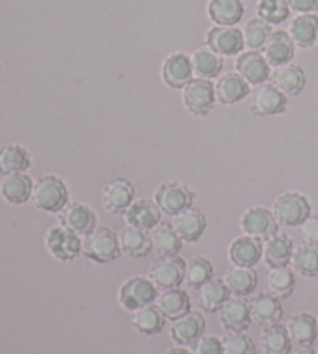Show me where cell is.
I'll list each match as a JSON object with an SVG mask.
<instances>
[{"mask_svg": "<svg viewBox=\"0 0 318 354\" xmlns=\"http://www.w3.org/2000/svg\"><path fill=\"white\" fill-rule=\"evenodd\" d=\"M50 255L59 261H73L82 254V238L64 225H55L46 233Z\"/></svg>", "mask_w": 318, "mask_h": 354, "instance_id": "9", "label": "cell"}, {"mask_svg": "<svg viewBox=\"0 0 318 354\" xmlns=\"http://www.w3.org/2000/svg\"><path fill=\"white\" fill-rule=\"evenodd\" d=\"M278 225L272 210L265 207H252L241 218V230L244 235L259 241H265L267 238L278 233Z\"/></svg>", "mask_w": 318, "mask_h": 354, "instance_id": "11", "label": "cell"}, {"mask_svg": "<svg viewBox=\"0 0 318 354\" xmlns=\"http://www.w3.org/2000/svg\"><path fill=\"white\" fill-rule=\"evenodd\" d=\"M205 46L213 52L221 55L222 58H232L244 52L245 44L243 30L238 27H221L214 25L205 35Z\"/></svg>", "mask_w": 318, "mask_h": 354, "instance_id": "10", "label": "cell"}, {"mask_svg": "<svg viewBox=\"0 0 318 354\" xmlns=\"http://www.w3.org/2000/svg\"><path fill=\"white\" fill-rule=\"evenodd\" d=\"M224 354H256V345L250 336L243 333H227L222 337Z\"/></svg>", "mask_w": 318, "mask_h": 354, "instance_id": "44", "label": "cell"}, {"mask_svg": "<svg viewBox=\"0 0 318 354\" xmlns=\"http://www.w3.org/2000/svg\"><path fill=\"white\" fill-rule=\"evenodd\" d=\"M33 187L35 183L27 174L17 173L5 176L2 185H0V192H2L5 201H8L10 204L21 205L31 199Z\"/></svg>", "mask_w": 318, "mask_h": 354, "instance_id": "36", "label": "cell"}, {"mask_svg": "<svg viewBox=\"0 0 318 354\" xmlns=\"http://www.w3.org/2000/svg\"><path fill=\"white\" fill-rule=\"evenodd\" d=\"M160 75L165 86L169 88H176V91H182L183 87L194 80L191 56L183 52H176L169 55L163 61Z\"/></svg>", "mask_w": 318, "mask_h": 354, "instance_id": "12", "label": "cell"}, {"mask_svg": "<svg viewBox=\"0 0 318 354\" xmlns=\"http://www.w3.org/2000/svg\"><path fill=\"white\" fill-rule=\"evenodd\" d=\"M205 319L200 313L189 311L182 317L173 320L169 336L179 346H193L205 334Z\"/></svg>", "mask_w": 318, "mask_h": 354, "instance_id": "16", "label": "cell"}, {"mask_svg": "<svg viewBox=\"0 0 318 354\" xmlns=\"http://www.w3.org/2000/svg\"><path fill=\"white\" fill-rule=\"evenodd\" d=\"M173 227L183 243H196L207 229V218L200 210L191 207L174 216Z\"/></svg>", "mask_w": 318, "mask_h": 354, "instance_id": "27", "label": "cell"}, {"mask_svg": "<svg viewBox=\"0 0 318 354\" xmlns=\"http://www.w3.org/2000/svg\"><path fill=\"white\" fill-rule=\"evenodd\" d=\"M288 33L297 48H310L318 42V16L315 12L298 15L292 19Z\"/></svg>", "mask_w": 318, "mask_h": 354, "instance_id": "29", "label": "cell"}, {"mask_svg": "<svg viewBox=\"0 0 318 354\" xmlns=\"http://www.w3.org/2000/svg\"><path fill=\"white\" fill-rule=\"evenodd\" d=\"M214 269L209 260L203 257H193L187 261L185 269V286L191 289H199L202 284H205L213 278Z\"/></svg>", "mask_w": 318, "mask_h": 354, "instance_id": "41", "label": "cell"}, {"mask_svg": "<svg viewBox=\"0 0 318 354\" xmlns=\"http://www.w3.org/2000/svg\"><path fill=\"white\" fill-rule=\"evenodd\" d=\"M209 21L221 27H236L244 17L243 0H209L207 5Z\"/></svg>", "mask_w": 318, "mask_h": 354, "instance_id": "26", "label": "cell"}, {"mask_svg": "<svg viewBox=\"0 0 318 354\" xmlns=\"http://www.w3.org/2000/svg\"><path fill=\"white\" fill-rule=\"evenodd\" d=\"M222 280H224L230 295L238 297V299L252 295L258 288V274L253 268L233 266L225 272Z\"/></svg>", "mask_w": 318, "mask_h": 354, "instance_id": "30", "label": "cell"}, {"mask_svg": "<svg viewBox=\"0 0 318 354\" xmlns=\"http://www.w3.org/2000/svg\"><path fill=\"white\" fill-rule=\"evenodd\" d=\"M272 31V25L264 22L263 19H259L258 16L249 19L243 27V37L245 47L249 50H254V52L264 50Z\"/></svg>", "mask_w": 318, "mask_h": 354, "instance_id": "40", "label": "cell"}, {"mask_svg": "<svg viewBox=\"0 0 318 354\" xmlns=\"http://www.w3.org/2000/svg\"><path fill=\"white\" fill-rule=\"evenodd\" d=\"M289 354H317L310 346H297Z\"/></svg>", "mask_w": 318, "mask_h": 354, "instance_id": "49", "label": "cell"}, {"mask_svg": "<svg viewBox=\"0 0 318 354\" xmlns=\"http://www.w3.org/2000/svg\"><path fill=\"white\" fill-rule=\"evenodd\" d=\"M82 255L98 264L115 261L122 255L118 235L109 227H97L82 236Z\"/></svg>", "mask_w": 318, "mask_h": 354, "instance_id": "1", "label": "cell"}, {"mask_svg": "<svg viewBox=\"0 0 318 354\" xmlns=\"http://www.w3.org/2000/svg\"><path fill=\"white\" fill-rule=\"evenodd\" d=\"M191 64H193L196 78L212 81L221 77L222 68H224V58L205 46L202 48H197L191 55Z\"/></svg>", "mask_w": 318, "mask_h": 354, "instance_id": "31", "label": "cell"}, {"mask_svg": "<svg viewBox=\"0 0 318 354\" xmlns=\"http://www.w3.org/2000/svg\"><path fill=\"white\" fill-rule=\"evenodd\" d=\"M193 353L194 354H224L222 339H219L218 336H212V334H203V336L193 345Z\"/></svg>", "mask_w": 318, "mask_h": 354, "instance_id": "45", "label": "cell"}, {"mask_svg": "<svg viewBox=\"0 0 318 354\" xmlns=\"http://www.w3.org/2000/svg\"><path fill=\"white\" fill-rule=\"evenodd\" d=\"M297 288V278L294 269L288 268H273L267 274V289L272 295L279 300H286L292 297Z\"/></svg>", "mask_w": 318, "mask_h": 354, "instance_id": "39", "label": "cell"}, {"mask_svg": "<svg viewBox=\"0 0 318 354\" xmlns=\"http://www.w3.org/2000/svg\"><path fill=\"white\" fill-rule=\"evenodd\" d=\"M294 243L284 233H275L263 241V260L270 269L288 268L294 255Z\"/></svg>", "mask_w": 318, "mask_h": 354, "instance_id": "24", "label": "cell"}, {"mask_svg": "<svg viewBox=\"0 0 318 354\" xmlns=\"http://www.w3.org/2000/svg\"><path fill=\"white\" fill-rule=\"evenodd\" d=\"M249 308L252 322L261 326L279 324V320L283 319L284 314L281 300L277 299L275 295H272L269 290L254 295L249 301Z\"/></svg>", "mask_w": 318, "mask_h": 354, "instance_id": "18", "label": "cell"}, {"mask_svg": "<svg viewBox=\"0 0 318 354\" xmlns=\"http://www.w3.org/2000/svg\"><path fill=\"white\" fill-rule=\"evenodd\" d=\"M167 317L160 313L156 305H148L132 313L131 324L138 334L144 337H152L160 334L165 328Z\"/></svg>", "mask_w": 318, "mask_h": 354, "instance_id": "32", "label": "cell"}, {"mask_svg": "<svg viewBox=\"0 0 318 354\" xmlns=\"http://www.w3.org/2000/svg\"><path fill=\"white\" fill-rule=\"evenodd\" d=\"M290 11H295L298 15H308L318 10V0H288Z\"/></svg>", "mask_w": 318, "mask_h": 354, "instance_id": "47", "label": "cell"}, {"mask_svg": "<svg viewBox=\"0 0 318 354\" xmlns=\"http://www.w3.org/2000/svg\"><path fill=\"white\" fill-rule=\"evenodd\" d=\"M165 354H194L193 351H189L187 346H173V348H168L165 351Z\"/></svg>", "mask_w": 318, "mask_h": 354, "instance_id": "48", "label": "cell"}, {"mask_svg": "<svg viewBox=\"0 0 318 354\" xmlns=\"http://www.w3.org/2000/svg\"><path fill=\"white\" fill-rule=\"evenodd\" d=\"M290 266L298 275L312 278L318 275V249L301 245L294 250Z\"/></svg>", "mask_w": 318, "mask_h": 354, "instance_id": "43", "label": "cell"}, {"mask_svg": "<svg viewBox=\"0 0 318 354\" xmlns=\"http://www.w3.org/2000/svg\"><path fill=\"white\" fill-rule=\"evenodd\" d=\"M234 68L253 87L267 83L272 75V67L267 62L264 53L254 52V50H247L238 55Z\"/></svg>", "mask_w": 318, "mask_h": 354, "instance_id": "13", "label": "cell"}, {"mask_svg": "<svg viewBox=\"0 0 318 354\" xmlns=\"http://www.w3.org/2000/svg\"><path fill=\"white\" fill-rule=\"evenodd\" d=\"M158 289L149 277H131L118 289V303L126 311L133 313L137 309L154 305Z\"/></svg>", "mask_w": 318, "mask_h": 354, "instance_id": "4", "label": "cell"}, {"mask_svg": "<svg viewBox=\"0 0 318 354\" xmlns=\"http://www.w3.org/2000/svg\"><path fill=\"white\" fill-rule=\"evenodd\" d=\"M149 235L152 243V252L158 257L177 255L182 249L183 241L177 235L173 224L160 223L156 229L151 230Z\"/></svg>", "mask_w": 318, "mask_h": 354, "instance_id": "33", "label": "cell"}, {"mask_svg": "<svg viewBox=\"0 0 318 354\" xmlns=\"http://www.w3.org/2000/svg\"><path fill=\"white\" fill-rule=\"evenodd\" d=\"M228 260L239 268H254L263 260V241L247 235L234 238L228 248Z\"/></svg>", "mask_w": 318, "mask_h": 354, "instance_id": "20", "label": "cell"}, {"mask_svg": "<svg viewBox=\"0 0 318 354\" xmlns=\"http://www.w3.org/2000/svg\"><path fill=\"white\" fill-rule=\"evenodd\" d=\"M228 299H230V292L224 280H219V278H212L197 289V301L205 313H219Z\"/></svg>", "mask_w": 318, "mask_h": 354, "instance_id": "35", "label": "cell"}, {"mask_svg": "<svg viewBox=\"0 0 318 354\" xmlns=\"http://www.w3.org/2000/svg\"><path fill=\"white\" fill-rule=\"evenodd\" d=\"M31 167L30 153L21 145H6L0 148V174L25 173Z\"/></svg>", "mask_w": 318, "mask_h": 354, "instance_id": "38", "label": "cell"}, {"mask_svg": "<svg viewBox=\"0 0 318 354\" xmlns=\"http://www.w3.org/2000/svg\"><path fill=\"white\" fill-rule=\"evenodd\" d=\"M259 345L264 354H289L294 344L286 326L275 324L263 328L259 334Z\"/></svg>", "mask_w": 318, "mask_h": 354, "instance_id": "37", "label": "cell"}, {"mask_svg": "<svg viewBox=\"0 0 318 354\" xmlns=\"http://www.w3.org/2000/svg\"><path fill=\"white\" fill-rule=\"evenodd\" d=\"M216 88L212 81L194 78L182 88V103L194 117H207L214 109Z\"/></svg>", "mask_w": 318, "mask_h": 354, "instance_id": "5", "label": "cell"}, {"mask_svg": "<svg viewBox=\"0 0 318 354\" xmlns=\"http://www.w3.org/2000/svg\"><path fill=\"white\" fill-rule=\"evenodd\" d=\"M120 245L122 252L131 258H144L152 252L151 235L146 230L135 229V227L126 225L124 229L118 233Z\"/></svg>", "mask_w": 318, "mask_h": 354, "instance_id": "34", "label": "cell"}, {"mask_svg": "<svg viewBox=\"0 0 318 354\" xmlns=\"http://www.w3.org/2000/svg\"><path fill=\"white\" fill-rule=\"evenodd\" d=\"M216 98L221 104L232 106L243 101L250 95V84L241 77L238 72H228L218 78V83L214 84Z\"/></svg>", "mask_w": 318, "mask_h": 354, "instance_id": "22", "label": "cell"}, {"mask_svg": "<svg viewBox=\"0 0 318 354\" xmlns=\"http://www.w3.org/2000/svg\"><path fill=\"white\" fill-rule=\"evenodd\" d=\"M249 109L256 117L279 115L288 107V97L272 83L253 87L249 97Z\"/></svg>", "mask_w": 318, "mask_h": 354, "instance_id": "7", "label": "cell"}, {"mask_svg": "<svg viewBox=\"0 0 318 354\" xmlns=\"http://www.w3.org/2000/svg\"><path fill=\"white\" fill-rule=\"evenodd\" d=\"M59 224L81 238L97 229V214L91 207L81 202H68L58 213Z\"/></svg>", "mask_w": 318, "mask_h": 354, "instance_id": "14", "label": "cell"}, {"mask_svg": "<svg viewBox=\"0 0 318 354\" xmlns=\"http://www.w3.org/2000/svg\"><path fill=\"white\" fill-rule=\"evenodd\" d=\"M272 84L277 86L286 97H297L300 95L308 84L306 72L297 64H286L277 67L270 75Z\"/></svg>", "mask_w": 318, "mask_h": 354, "instance_id": "23", "label": "cell"}, {"mask_svg": "<svg viewBox=\"0 0 318 354\" xmlns=\"http://www.w3.org/2000/svg\"><path fill=\"white\" fill-rule=\"evenodd\" d=\"M31 201H33L37 210L46 213H59L68 204L67 185L58 176H42L35 183Z\"/></svg>", "mask_w": 318, "mask_h": 354, "instance_id": "2", "label": "cell"}, {"mask_svg": "<svg viewBox=\"0 0 318 354\" xmlns=\"http://www.w3.org/2000/svg\"><path fill=\"white\" fill-rule=\"evenodd\" d=\"M292 344L297 346H312L318 337V322L312 314L297 313L286 324Z\"/></svg>", "mask_w": 318, "mask_h": 354, "instance_id": "25", "label": "cell"}, {"mask_svg": "<svg viewBox=\"0 0 318 354\" xmlns=\"http://www.w3.org/2000/svg\"><path fill=\"white\" fill-rule=\"evenodd\" d=\"M154 305L160 309V313L171 322L182 317L191 311L189 295L180 288L158 290Z\"/></svg>", "mask_w": 318, "mask_h": 354, "instance_id": "28", "label": "cell"}, {"mask_svg": "<svg viewBox=\"0 0 318 354\" xmlns=\"http://www.w3.org/2000/svg\"><path fill=\"white\" fill-rule=\"evenodd\" d=\"M315 353H317V354H318V348H317V351H315Z\"/></svg>", "mask_w": 318, "mask_h": 354, "instance_id": "50", "label": "cell"}, {"mask_svg": "<svg viewBox=\"0 0 318 354\" xmlns=\"http://www.w3.org/2000/svg\"><path fill=\"white\" fill-rule=\"evenodd\" d=\"M185 269L187 261L179 255L158 257L151 264L149 278L158 290L180 288L185 281Z\"/></svg>", "mask_w": 318, "mask_h": 354, "instance_id": "8", "label": "cell"}, {"mask_svg": "<svg viewBox=\"0 0 318 354\" xmlns=\"http://www.w3.org/2000/svg\"><path fill=\"white\" fill-rule=\"evenodd\" d=\"M317 322H318V317H317Z\"/></svg>", "mask_w": 318, "mask_h": 354, "instance_id": "51", "label": "cell"}, {"mask_svg": "<svg viewBox=\"0 0 318 354\" xmlns=\"http://www.w3.org/2000/svg\"><path fill=\"white\" fill-rule=\"evenodd\" d=\"M194 198V193L179 182H165L154 193V201L162 213L173 218L193 207Z\"/></svg>", "mask_w": 318, "mask_h": 354, "instance_id": "6", "label": "cell"}, {"mask_svg": "<svg viewBox=\"0 0 318 354\" xmlns=\"http://www.w3.org/2000/svg\"><path fill=\"white\" fill-rule=\"evenodd\" d=\"M298 229H300L298 232H300L303 244L308 245V248L318 249V218L310 216Z\"/></svg>", "mask_w": 318, "mask_h": 354, "instance_id": "46", "label": "cell"}, {"mask_svg": "<svg viewBox=\"0 0 318 354\" xmlns=\"http://www.w3.org/2000/svg\"><path fill=\"white\" fill-rule=\"evenodd\" d=\"M162 214L154 199L143 198L132 202L124 213V221L127 225L149 232L162 223Z\"/></svg>", "mask_w": 318, "mask_h": 354, "instance_id": "17", "label": "cell"}, {"mask_svg": "<svg viewBox=\"0 0 318 354\" xmlns=\"http://www.w3.org/2000/svg\"><path fill=\"white\" fill-rule=\"evenodd\" d=\"M256 15L269 25H281L290 16L288 0H258Z\"/></svg>", "mask_w": 318, "mask_h": 354, "instance_id": "42", "label": "cell"}, {"mask_svg": "<svg viewBox=\"0 0 318 354\" xmlns=\"http://www.w3.org/2000/svg\"><path fill=\"white\" fill-rule=\"evenodd\" d=\"M272 213L277 223L284 227H300L310 218L312 207L308 198L298 192L279 194L272 205Z\"/></svg>", "mask_w": 318, "mask_h": 354, "instance_id": "3", "label": "cell"}, {"mask_svg": "<svg viewBox=\"0 0 318 354\" xmlns=\"http://www.w3.org/2000/svg\"><path fill=\"white\" fill-rule=\"evenodd\" d=\"M133 198H135V188L129 180L122 179V177L107 182L101 193L104 210L112 214H124L132 202L135 201Z\"/></svg>", "mask_w": 318, "mask_h": 354, "instance_id": "15", "label": "cell"}, {"mask_svg": "<svg viewBox=\"0 0 318 354\" xmlns=\"http://www.w3.org/2000/svg\"><path fill=\"white\" fill-rule=\"evenodd\" d=\"M219 324L227 333H243L252 324L249 303L243 299H228L219 309Z\"/></svg>", "mask_w": 318, "mask_h": 354, "instance_id": "19", "label": "cell"}, {"mask_svg": "<svg viewBox=\"0 0 318 354\" xmlns=\"http://www.w3.org/2000/svg\"><path fill=\"white\" fill-rule=\"evenodd\" d=\"M295 44L292 41L290 35L284 30H275L267 41L264 47V56L270 67H281L290 64L295 58Z\"/></svg>", "mask_w": 318, "mask_h": 354, "instance_id": "21", "label": "cell"}]
</instances>
